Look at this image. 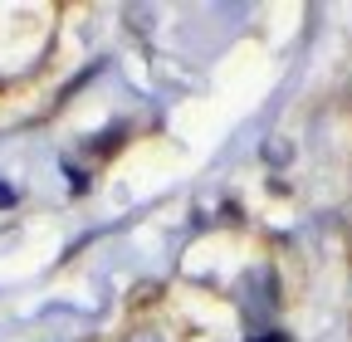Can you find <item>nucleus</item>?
Masks as SVG:
<instances>
[{"label": "nucleus", "instance_id": "f257e3e1", "mask_svg": "<svg viewBox=\"0 0 352 342\" xmlns=\"http://www.w3.org/2000/svg\"><path fill=\"white\" fill-rule=\"evenodd\" d=\"M0 201H10V191H0Z\"/></svg>", "mask_w": 352, "mask_h": 342}]
</instances>
